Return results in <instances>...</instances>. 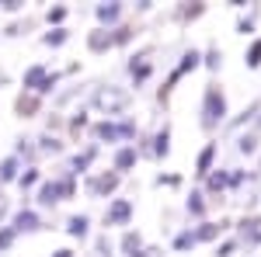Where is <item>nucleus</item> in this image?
I'll use <instances>...</instances> for the list:
<instances>
[{
  "mask_svg": "<svg viewBox=\"0 0 261 257\" xmlns=\"http://www.w3.org/2000/svg\"><path fill=\"white\" fill-rule=\"evenodd\" d=\"M157 184H171V188H174V184H181V178H174V174H167V178H164V174H161Z\"/></svg>",
  "mask_w": 261,
  "mask_h": 257,
  "instance_id": "e433bc0d",
  "label": "nucleus"
},
{
  "mask_svg": "<svg viewBox=\"0 0 261 257\" xmlns=\"http://www.w3.org/2000/svg\"><path fill=\"white\" fill-rule=\"evenodd\" d=\"M0 198H4V195H0Z\"/></svg>",
  "mask_w": 261,
  "mask_h": 257,
  "instance_id": "ea45409f",
  "label": "nucleus"
},
{
  "mask_svg": "<svg viewBox=\"0 0 261 257\" xmlns=\"http://www.w3.org/2000/svg\"><path fill=\"white\" fill-rule=\"evenodd\" d=\"M18 170H21V160L11 153V157L0 160V184H11V181H18Z\"/></svg>",
  "mask_w": 261,
  "mask_h": 257,
  "instance_id": "ddd939ff",
  "label": "nucleus"
},
{
  "mask_svg": "<svg viewBox=\"0 0 261 257\" xmlns=\"http://www.w3.org/2000/svg\"><path fill=\"white\" fill-rule=\"evenodd\" d=\"M94 14H98L101 24H115V21L122 18V4H98Z\"/></svg>",
  "mask_w": 261,
  "mask_h": 257,
  "instance_id": "4468645a",
  "label": "nucleus"
},
{
  "mask_svg": "<svg viewBox=\"0 0 261 257\" xmlns=\"http://www.w3.org/2000/svg\"><path fill=\"white\" fill-rule=\"evenodd\" d=\"M220 49H209V52H205V66H209V70H220Z\"/></svg>",
  "mask_w": 261,
  "mask_h": 257,
  "instance_id": "473e14b6",
  "label": "nucleus"
},
{
  "mask_svg": "<svg viewBox=\"0 0 261 257\" xmlns=\"http://www.w3.org/2000/svg\"><path fill=\"white\" fill-rule=\"evenodd\" d=\"M63 18H66V7H49L45 11V21L49 24H63Z\"/></svg>",
  "mask_w": 261,
  "mask_h": 257,
  "instance_id": "c85d7f7f",
  "label": "nucleus"
},
{
  "mask_svg": "<svg viewBox=\"0 0 261 257\" xmlns=\"http://www.w3.org/2000/svg\"><path fill=\"white\" fill-rule=\"evenodd\" d=\"M133 219V202L129 198H115L112 205H108V212H105V222L108 226H125Z\"/></svg>",
  "mask_w": 261,
  "mask_h": 257,
  "instance_id": "20e7f679",
  "label": "nucleus"
},
{
  "mask_svg": "<svg viewBox=\"0 0 261 257\" xmlns=\"http://www.w3.org/2000/svg\"><path fill=\"white\" fill-rule=\"evenodd\" d=\"M11 230H14V233H39V230H42L39 212H32V209H18L14 219H11Z\"/></svg>",
  "mask_w": 261,
  "mask_h": 257,
  "instance_id": "39448f33",
  "label": "nucleus"
},
{
  "mask_svg": "<svg viewBox=\"0 0 261 257\" xmlns=\"http://www.w3.org/2000/svg\"><path fill=\"white\" fill-rule=\"evenodd\" d=\"M0 7H4V11H11V14H14V11H21V7H24V4H21V0H0Z\"/></svg>",
  "mask_w": 261,
  "mask_h": 257,
  "instance_id": "c9c22d12",
  "label": "nucleus"
},
{
  "mask_svg": "<svg viewBox=\"0 0 261 257\" xmlns=\"http://www.w3.org/2000/svg\"><path fill=\"white\" fill-rule=\"evenodd\" d=\"M233 250H237V240H226V243H223L220 250H216V257H230Z\"/></svg>",
  "mask_w": 261,
  "mask_h": 257,
  "instance_id": "72a5a7b5",
  "label": "nucleus"
},
{
  "mask_svg": "<svg viewBox=\"0 0 261 257\" xmlns=\"http://www.w3.org/2000/svg\"><path fill=\"white\" fill-rule=\"evenodd\" d=\"M77 191V181H73V174H66V178H56V181H45L39 188V205H56V202H63V198H70Z\"/></svg>",
  "mask_w": 261,
  "mask_h": 257,
  "instance_id": "7ed1b4c3",
  "label": "nucleus"
},
{
  "mask_svg": "<svg viewBox=\"0 0 261 257\" xmlns=\"http://www.w3.org/2000/svg\"><path fill=\"white\" fill-rule=\"evenodd\" d=\"M167 153H171V129L164 125L157 132V139H153V157H167Z\"/></svg>",
  "mask_w": 261,
  "mask_h": 257,
  "instance_id": "a211bd4d",
  "label": "nucleus"
},
{
  "mask_svg": "<svg viewBox=\"0 0 261 257\" xmlns=\"http://www.w3.org/2000/svg\"><path fill=\"white\" fill-rule=\"evenodd\" d=\"M237 146H241V153H254V150H258V139H254V136H241V139H237Z\"/></svg>",
  "mask_w": 261,
  "mask_h": 257,
  "instance_id": "2f4dec72",
  "label": "nucleus"
},
{
  "mask_svg": "<svg viewBox=\"0 0 261 257\" xmlns=\"http://www.w3.org/2000/svg\"><path fill=\"white\" fill-rule=\"evenodd\" d=\"M39 150H42V153H60L63 142H60V139H53V136H42L39 139Z\"/></svg>",
  "mask_w": 261,
  "mask_h": 257,
  "instance_id": "a878e982",
  "label": "nucleus"
},
{
  "mask_svg": "<svg viewBox=\"0 0 261 257\" xmlns=\"http://www.w3.org/2000/svg\"><path fill=\"white\" fill-rule=\"evenodd\" d=\"M94 104H101V108H108V115H112V111H122V108L129 104V98H125V94H119V91H98V98H94Z\"/></svg>",
  "mask_w": 261,
  "mask_h": 257,
  "instance_id": "9d476101",
  "label": "nucleus"
},
{
  "mask_svg": "<svg viewBox=\"0 0 261 257\" xmlns=\"http://www.w3.org/2000/svg\"><path fill=\"white\" fill-rule=\"evenodd\" d=\"M14 157H28V160H35V146H32V139H18V146H14Z\"/></svg>",
  "mask_w": 261,
  "mask_h": 257,
  "instance_id": "393cba45",
  "label": "nucleus"
},
{
  "mask_svg": "<svg viewBox=\"0 0 261 257\" xmlns=\"http://www.w3.org/2000/svg\"><path fill=\"white\" fill-rule=\"evenodd\" d=\"M42 181V170L39 167H24V174H18V184H21V191H28V188H35Z\"/></svg>",
  "mask_w": 261,
  "mask_h": 257,
  "instance_id": "aec40b11",
  "label": "nucleus"
},
{
  "mask_svg": "<svg viewBox=\"0 0 261 257\" xmlns=\"http://www.w3.org/2000/svg\"><path fill=\"white\" fill-rule=\"evenodd\" d=\"M129 257H146V250H136V254H129Z\"/></svg>",
  "mask_w": 261,
  "mask_h": 257,
  "instance_id": "58836bf2",
  "label": "nucleus"
},
{
  "mask_svg": "<svg viewBox=\"0 0 261 257\" xmlns=\"http://www.w3.org/2000/svg\"><path fill=\"white\" fill-rule=\"evenodd\" d=\"M119 174H115V170H112V174H108V170H105V174H98V178H91L87 181V191H91V195H108V191H115V188H119Z\"/></svg>",
  "mask_w": 261,
  "mask_h": 257,
  "instance_id": "0eeeda50",
  "label": "nucleus"
},
{
  "mask_svg": "<svg viewBox=\"0 0 261 257\" xmlns=\"http://www.w3.org/2000/svg\"><path fill=\"white\" fill-rule=\"evenodd\" d=\"M192 247H195V233L192 230H185V233L174 237V250H192Z\"/></svg>",
  "mask_w": 261,
  "mask_h": 257,
  "instance_id": "5701e85b",
  "label": "nucleus"
},
{
  "mask_svg": "<svg viewBox=\"0 0 261 257\" xmlns=\"http://www.w3.org/2000/svg\"><path fill=\"white\" fill-rule=\"evenodd\" d=\"M213 157H216V142H209L199 153V163H195V174H199V178H205V174L213 170Z\"/></svg>",
  "mask_w": 261,
  "mask_h": 257,
  "instance_id": "2eb2a0df",
  "label": "nucleus"
},
{
  "mask_svg": "<svg viewBox=\"0 0 261 257\" xmlns=\"http://www.w3.org/2000/svg\"><path fill=\"white\" fill-rule=\"evenodd\" d=\"M226 184H230V174H213V178H209V191H223V188H226Z\"/></svg>",
  "mask_w": 261,
  "mask_h": 257,
  "instance_id": "bb28decb",
  "label": "nucleus"
},
{
  "mask_svg": "<svg viewBox=\"0 0 261 257\" xmlns=\"http://www.w3.org/2000/svg\"><path fill=\"white\" fill-rule=\"evenodd\" d=\"M45 80H49V70H45L42 63L28 66V70H24V91H28V94H39V98H42V91H45Z\"/></svg>",
  "mask_w": 261,
  "mask_h": 257,
  "instance_id": "423d86ee",
  "label": "nucleus"
},
{
  "mask_svg": "<svg viewBox=\"0 0 261 257\" xmlns=\"http://www.w3.org/2000/svg\"><path fill=\"white\" fill-rule=\"evenodd\" d=\"M136 160H140V150L136 146H119L115 150V160H112V167H115V174H125L129 167H136Z\"/></svg>",
  "mask_w": 261,
  "mask_h": 257,
  "instance_id": "6e6552de",
  "label": "nucleus"
},
{
  "mask_svg": "<svg viewBox=\"0 0 261 257\" xmlns=\"http://www.w3.org/2000/svg\"><path fill=\"white\" fill-rule=\"evenodd\" d=\"M56 257H73V250H56Z\"/></svg>",
  "mask_w": 261,
  "mask_h": 257,
  "instance_id": "4c0bfd02",
  "label": "nucleus"
},
{
  "mask_svg": "<svg viewBox=\"0 0 261 257\" xmlns=\"http://www.w3.org/2000/svg\"><path fill=\"white\" fill-rule=\"evenodd\" d=\"M108 250H112V243H108V237H98V257H112Z\"/></svg>",
  "mask_w": 261,
  "mask_h": 257,
  "instance_id": "f704fd0d",
  "label": "nucleus"
},
{
  "mask_svg": "<svg viewBox=\"0 0 261 257\" xmlns=\"http://www.w3.org/2000/svg\"><path fill=\"white\" fill-rule=\"evenodd\" d=\"M66 233L73 240H87L91 237V219L87 216H70L66 219Z\"/></svg>",
  "mask_w": 261,
  "mask_h": 257,
  "instance_id": "9b49d317",
  "label": "nucleus"
},
{
  "mask_svg": "<svg viewBox=\"0 0 261 257\" xmlns=\"http://www.w3.org/2000/svg\"><path fill=\"white\" fill-rule=\"evenodd\" d=\"M140 233H133V230H129V233H125V237H122V250H125V254H136V250H140Z\"/></svg>",
  "mask_w": 261,
  "mask_h": 257,
  "instance_id": "b1692460",
  "label": "nucleus"
},
{
  "mask_svg": "<svg viewBox=\"0 0 261 257\" xmlns=\"http://www.w3.org/2000/svg\"><path fill=\"white\" fill-rule=\"evenodd\" d=\"M14 240H18V233H14L11 226H0V250H7V247H11Z\"/></svg>",
  "mask_w": 261,
  "mask_h": 257,
  "instance_id": "cd10ccee",
  "label": "nucleus"
},
{
  "mask_svg": "<svg viewBox=\"0 0 261 257\" xmlns=\"http://www.w3.org/2000/svg\"><path fill=\"white\" fill-rule=\"evenodd\" d=\"M247 66L254 70V66H261V39L251 45V52H247Z\"/></svg>",
  "mask_w": 261,
  "mask_h": 257,
  "instance_id": "7c9ffc66",
  "label": "nucleus"
},
{
  "mask_svg": "<svg viewBox=\"0 0 261 257\" xmlns=\"http://www.w3.org/2000/svg\"><path fill=\"white\" fill-rule=\"evenodd\" d=\"M94 157H98V146H87L84 153H77V157H73V170H70V174H84V170L91 167V160H94Z\"/></svg>",
  "mask_w": 261,
  "mask_h": 257,
  "instance_id": "f3484780",
  "label": "nucleus"
},
{
  "mask_svg": "<svg viewBox=\"0 0 261 257\" xmlns=\"http://www.w3.org/2000/svg\"><path fill=\"white\" fill-rule=\"evenodd\" d=\"M66 39H70V32H66V28H53V32H45V35H42V42H45L49 49H60Z\"/></svg>",
  "mask_w": 261,
  "mask_h": 257,
  "instance_id": "412c9836",
  "label": "nucleus"
},
{
  "mask_svg": "<svg viewBox=\"0 0 261 257\" xmlns=\"http://www.w3.org/2000/svg\"><path fill=\"white\" fill-rule=\"evenodd\" d=\"M87 49H91V52H108V49H112V32H108V28L91 32V35H87Z\"/></svg>",
  "mask_w": 261,
  "mask_h": 257,
  "instance_id": "f8f14e48",
  "label": "nucleus"
},
{
  "mask_svg": "<svg viewBox=\"0 0 261 257\" xmlns=\"http://www.w3.org/2000/svg\"><path fill=\"white\" fill-rule=\"evenodd\" d=\"M185 209H188L192 216H202V212H205V202H202V191H192V198L185 202Z\"/></svg>",
  "mask_w": 261,
  "mask_h": 257,
  "instance_id": "4be33fe9",
  "label": "nucleus"
},
{
  "mask_svg": "<svg viewBox=\"0 0 261 257\" xmlns=\"http://www.w3.org/2000/svg\"><path fill=\"white\" fill-rule=\"evenodd\" d=\"M94 136H98L101 142H125V139L136 136V122H133V119H122V122L105 119V122L94 125Z\"/></svg>",
  "mask_w": 261,
  "mask_h": 257,
  "instance_id": "f03ea898",
  "label": "nucleus"
},
{
  "mask_svg": "<svg viewBox=\"0 0 261 257\" xmlns=\"http://www.w3.org/2000/svg\"><path fill=\"white\" fill-rule=\"evenodd\" d=\"M223 226H226V222H202L199 230H195V243H199V240H216Z\"/></svg>",
  "mask_w": 261,
  "mask_h": 257,
  "instance_id": "6ab92c4d",
  "label": "nucleus"
},
{
  "mask_svg": "<svg viewBox=\"0 0 261 257\" xmlns=\"http://www.w3.org/2000/svg\"><path fill=\"white\" fill-rule=\"evenodd\" d=\"M39 108H42V98L39 94H18V101H14V111H18L21 119H32V115H39Z\"/></svg>",
  "mask_w": 261,
  "mask_h": 257,
  "instance_id": "1a4fd4ad",
  "label": "nucleus"
},
{
  "mask_svg": "<svg viewBox=\"0 0 261 257\" xmlns=\"http://www.w3.org/2000/svg\"><path fill=\"white\" fill-rule=\"evenodd\" d=\"M150 70H153V66H150V63H146V56H140V60H136V56H133V63H129V73H133V80H136V87H140L143 80L150 77Z\"/></svg>",
  "mask_w": 261,
  "mask_h": 257,
  "instance_id": "dca6fc26",
  "label": "nucleus"
},
{
  "mask_svg": "<svg viewBox=\"0 0 261 257\" xmlns=\"http://www.w3.org/2000/svg\"><path fill=\"white\" fill-rule=\"evenodd\" d=\"M223 119H226V98L216 83H209L202 98V129H216Z\"/></svg>",
  "mask_w": 261,
  "mask_h": 257,
  "instance_id": "f257e3e1",
  "label": "nucleus"
},
{
  "mask_svg": "<svg viewBox=\"0 0 261 257\" xmlns=\"http://www.w3.org/2000/svg\"><path fill=\"white\" fill-rule=\"evenodd\" d=\"M84 125H87V111L81 108V111H73V119H70V132H81Z\"/></svg>",
  "mask_w": 261,
  "mask_h": 257,
  "instance_id": "c756f323",
  "label": "nucleus"
}]
</instances>
